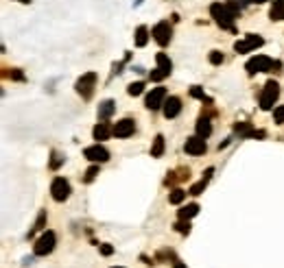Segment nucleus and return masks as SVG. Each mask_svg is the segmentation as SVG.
Returning <instances> with one entry per match:
<instances>
[{
    "label": "nucleus",
    "instance_id": "nucleus-2",
    "mask_svg": "<svg viewBox=\"0 0 284 268\" xmlns=\"http://www.w3.org/2000/svg\"><path fill=\"white\" fill-rule=\"evenodd\" d=\"M245 70L249 74L256 72H282V61H273V59L265 57V55H256L245 63Z\"/></svg>",
    "mask_w": 284,
    "mask_h": 268
},
{
    "label": "nucleus",
    "instance_id": "nucleus-35",
    "mask_svg": "<svg viewBox=\"0 0 284 268\" xmlns=\"http://www.w3.org/2000/svg\"><path fill=\"white\" fill-rule=\"evenodd\" d=\"M212 175H214V168H208V170H206V173H204V179L208 181V179H210V177H212Z\"/></svg>",
    "mask_w": 284,
    "mask_h": 268
},
{
    "label": "nucleus",
    "instance_id": "nucleus-32",
    "mask_svg": "<svg viewBox=\"0 0 284 268\" xmlns=\"http://www.w3.org/2000/svg\"><path fill=\"white\" fill-rule=\"evenodd\" d=\"M273 118H276L278 124H284V105H280V107L273 109Z\"/></svg>",
    "mask_w": 284,
    "mask_h": 268
},
{
    "label": "nucleus",
    "instance_id": "nucleus-12",
    "mask_svg": "<svg viewBox=\"0 0 284 268\" xmlns=\"http://www.w3.org/2000/svg\"><path fill=\"white\" fill-rule=\"evenodd\" d=\"M134 131H136V120L134 118H123V120H118V122L114 124L116 138H129V135H134Z\"/></svg>",
    "mask_w": 284,
    "mask_h": 268
},
{
    "label": "nucleus",
    "instance_id": "nucleus-5",
    "mask_svg": "<svg viewBox=\"0 0 284 268\" xmlns=\"http://www.w3.org/2000/svg\"><path fill=\"white\" fill-rule=\"evenodd\" d=\"M74 88H77V94L81 98L88 100L90 96L94 94V88H96V72H85L81 74V79L74 83Z\"/></svg>",
    "mask_w": 284,
    "mask_h": 268
},
{
    "label": "nucleus",
    "instance_id": "nucleus-26",
    "mask_svg": "<svg viewBox=\"0 0 284 268\" xmlns=\"http://www.w3.org/2000/svg\"><path fill=\"white\" fill-rule=\"evenodd\" d=\"M142 92H144V83H142V81H136V83H131L129 88H127V94L129 96H138Z\"/></svg>",
    "mask_w": 284,
    "mask_h": 268
},
{
    "label": "nucleus",
    "instance_id": "nucleus-34",
    "mask_svg": "<svg viewBox=\"0 0 284 268\" xmlns=\"http://www.w3.org/2000/svg\"><path fill=\"white\" fill-rule=\"evenodd\" d=\"M9 77L16 79V81H22V79H24V74L20 72V70H13V72H9Z\"/></svg>",
    "mask_w": 284,
    "mask_h": 268
},
{
    "label": "nucleus",
    "instance_id": "nucleus-10",
    "mask_svg": "<svg viewBox=\"0 0 284 268\" xmlns=\"http://www.w3.org/2000/svg\"><path fill=\"white\" fill-rule=\"evenodd\" d=\"M83 157L90 159V161H94V164H105V161L109 159V150L105 149L103 144L96 142L94 146H88V149L83 150Z\"/></svg>",
    "mask_w": 284,
    "mask_h": 268
},
{
    "label": "nucleus",
    "instance_id": "nucleus-13",
    "mask_svg": "<svg viewBox=\"0 0 284 268\" xmlns=\"http://www.w3.org/2000/svg\"><path fill=\"white\" fill-rule=\"evenodd\" d=\"M184 150L188 155H204L206 153V140L199 138V135H192V138L186 140Z\"/></svg>",
    "mask_w": 284,
    "mask_h": 268
},
{
    "label": "nucleus",
    "instance_id": "nucleus-29",
    "mask_svg": "<svg viewBox=\"0 0 284 268\" xmlns=\"http://www.w3.org/2000/svg\"><path fill=\"white\" fill-rule=\"evenodd\" d=\"M206 183H208V181H206V179H201L199 183H195V185H192V188L188 190V194H192V196H199L201 192L206 190Z\"/></svg>",
    "mask_w": 284,
    "mask_h": 268
},
{
    "label": "nucleus",
    "instance_id": "nucleus-1",
    "mask_svg": "<svg viewBox=\"0 0 284 268\" xmlns=\"http://www.w3.org/2000/svg\"><path fill=\"white\" fill-rule=\"evenodd\" d=\"M241 9H243V4H238V0H230V2H225V4L214 2L210 7V13L221 29L234 31V22H236L238 13H241Z\"/></svg>",
    "mask_w": 284,
    "mask_h": 268
},
{
    "label": "nucleus",
    "instance_id": "nucleus-11",
    "mask_svg": "<svg viewBox=\"0 0 284 268\" xmlns=\"http://www.w3.org/2000/svg\"><path fill=\"white\" fill-rule=\"evenodd\" d=\"M164 103H166V89L164 88H153L149 94H146V100H144L146 109H151V111L164 107Z\"/></svg>",
    "mask_w": 284,
    "mask_h": 268
},
{
    "label": "nucleus",
    "instance_id": "nucleus-18",
    "mask_svg": "<svg viewBox=\"0 0 284 268\" xmlns=\"http://www.w3.org/2000/svg\"><path fill=\"white\" fill-rule=\"evenodd\" d=\"M269 16H271V20H276V22L284 20V0H273L271 9H269Z\"/></svg>",
    "mask_w": 284,
    "mask_h": 268
},
{
    "label": "nucleus",
    "instance_id": "nucleus-24",
    "mask_svg": "<svg viewBox=\"0 0 284 268\" xmlns=\"http://www.w3.org/2000/svg\"><path fill=\"white\" fill-rule=\"evenodd\" d=\"M64 159H66V157H64L62 153H59V150H53V153H50V168L57 170L59 166L64 164Z\"/></svg>",
    "mask_w": 284,
    "mask_h": 268
},
{
    "label": "nucleus",
    "instance_id": "nucleus-3",
    "mask_svg": "<svg viewBox=\"0 0 284 268\" xmlns=\"http://www.w3.org/2000/svg\"><path fill=\"white\" fill-rule=\"evenodd\" d=\"M278 96H280V85H278L276 81H267L262 92H260V98H258L260 100V109L269 111L273 107V103L278 100Z\"/></svg>",
    "mask_w": 284,
    "mask_h": 268
},
{
    "label": "nucleus",
    "instance_id": "nucleus-31",
    "mask_svg": "<svg viewBox=\"0 0 284 268\" xmlns=\"http://www.w3.org/2000/svg\"><path fill=\"white\" fill-rule=\"evenodd\" d=\"M175 231H179V234H188V231H190V222L179 218V222H175Z\"/></svg>",
    "mask_w": 284,
    "mask_h": 268
},
{
    "label": "nucleus",
    "instance_id": "nucleus-37",
    "mask_svg": "<svg viewBox=\"0 0 284 268\" xmlns=\"http://www.w3.org/2000/svg\"><path fill=\"white\" fill-rule=\"evenodd\" d=\"M247 2H256V4H262V2H267V0H247Z\"/></svg>",
    "mask_w": 284,
    "mask_h": 268
},
{
    "label": "nucleus",
    "instance_id": "nucleus-38",
    "mask_svg": "<svg viewBox=\"0 0 284 268\" xmlns=\"http://www.w3.org/2000/svg\"><path fill=\"white\" fill-rule=\"evenodd\" d=\"M20 2H31V0H20Z\"/></svg>",
    "mask_w": 284,
    "mask_h": 268
},
{
    "label": "nucleus",
    "instance_id": "nucleus-21",
    "mask_svg": "<svg viewBox=\"0 0 284 268\" xmlns=\"http://www.w3.org/2000/svg\"><path fill=\"white\" fill-rule=\"evenodd\" d=\"M146 42H149V29L138 27L136 29V46L142 48V46H146Z\"/></svg>",
    "mask_w": 284,
    "mask_h": 268
},
{
    "label": "nucleus",
    "instance_id": "nucleus-20",
    "mask_svg": "<svg viewBox=\"0 0 284 268\" xmlns=\"http://www.w3.org/2000/svg\"><path fill=\"white\" fill-rule=\"evenodd\" d=\"M199 214V205L197 203H188L186 207H181L179 209V218L181 220H188V218H192V216H197Z\"/></svg>",
    "mask_w": 284,
    "mask_h": 268
},
{
    "label": "nucleus",
    "instance_id": "nucleus-16",
    "mask_svg": "<svg viewBox=\"0 0 284 268\" xmlns=\"http://www.w3.org/2000/svg\"><path fill=\"white\" fill-rule=\"evenodd\" d=\"M111 133H114V129H111L107 122H99V124H96L94 129H92V135H94L96 142H103V140H107Z\"/></svg>",
    "mask_w": 284,
    "mask_h": 268
},
{
    "label": "nucleus",
    "instance_id": "nucleus-14",
    "mask_svg": "<svg viewBox=\"0 0 284 268\" xmlns=\"http://www.w3.org/2000/svg\"><path fill=\"white\" fill-rule=\"evenodd\" d=\"M234 133H238V138H265V131H256L249 122H236Z\"/></svg>",
    "mask_w": 284,
    "mask_h": 268
},
{
    "label": "nucleus",
    "instance_id": "nucleus-4",
    "mask_svg": "<svg viewBox=\"0 0 284 268\" xmlns=\"http://www.w3.org/2000/svg\"><path fill=\"white\" fill-rule=\"evenodd\" d=\"M55 244H57V238H55V231H44L42 236L35 240L33 244V253L35 255H48L50 251L55 249Z\"/></svg>",
    "mask_w": 284,
    "mask_h": 268
},
{
    "label": "nucleus",
    "instance_id": "nucleus-17",
    "mask_svg": "<svg viewBox=\"0 0 284 268\" xmlns=\"http://www.w3.org/2000/svg\"><path fill=\"white\" fill-rule=\"evenodd\" d=\"M114 111H116V103H114V100H103V103L99 105V120H101V122H105V120H107Z\"/></svg>",
    "mask_w": 284,
    "mask_h": 268
},
{
    "label": "nucleus",
    "instance_id": "nucleus-22",
    "mask_svg": "<svg viewBox=\"0 0 284 268\" xmlns=\"http://www.w3.org/2000/svg\"><path fill=\"white\" fill-rule=\"evenodd\" d=\"M164 153V135H155L153 146H151V157H162Z\"/></svg>",
    "mask_w": 284,
    "mask_h": 268
},
{
    "label": "nucleus",
    "instance_id": "nucleus-23",
    "mask_svg": "<svg viewBox=\"0 0 284 268\" xmlns=\"http://www.w3.org/2000/svg\"><path fill=\"white\" fill-rule=\"evenodd\" d=\"M44 225H46V209H42V211H39L37 220H35L33 229H31V231H29V236H33V234H35V231H42V229H44Z\"/></svg>",
    "mask_w": 284,
    "mask_h": 268
},
{
    "label": "nucleus",
    "instance_id": "nucleus-9",
    "mask_svg": "<svg viewBox=\"0 0 284 268\" xmlns=\"http://www.w3.org/2000/svg\"><path fill=\"white\" fill-rule=\"evenodd\" d=\"M151 35H153V39L160 46H166V44L171 42V37H173V29H171V24L166 22V20H162V22H158L151 29Z\"/></svg>",
    "mask_w": 284,
    "mask_h": 268
},
{
    "label": "nucleus",
    "instance_id": "nucleus-8",
    "mask_svg": "<svg viewBox=\"0 0 284 268\" xmlns=\"http://www.w3.org/2000/svg\"><path fill=\"white\" fill-rule=\"evenodd\" d=\"M262 44H265V39L260 37V35H245V39H241V42H236L234 44V50L238 55H243V53H251V50H256V48H260Z\"/></svg>",
    "mask_w": 284,
    "mask_h": 268
},
{
    "label": "nucleus",
    "instance_id": "nucleus-6",
    "mask_svg": "<svg viewBox=\"0 0 284 268\" xmlns=\"http://www.w3.org/2000/svg\"><path fill=\"white\" fill-rule=\"evenodd\" d=\"M155 61H158V68L151 70L149 79H151V81H162V79H166V77L171 74V70H173V63H171V59L166 57L164 53H158V55H155Z\"/></svg>",
    "mask_w": 284,
    "mask_h": 268
},
{
    "label": "nucleus",
    "instance_id": "nucleus-36",
    "mask_svg": "<svg viewBox=\"0 0 284 268\" xmlns=\"http://www.w3.org/2000/svg\"><path fill=\"white\" fill-rule=\"evenodd\" d=\"M173 268H186V264H181V262H173Z\"/></svg>",
    "mask_w": 284,
    "mask_h": 268
},
{
    "label": "nucleus",
    "instance_id": "nucleus-27",
    "mask_svg": "<svg viewBox=\"0 0 284 268\" xmlns=\"http://www.w3.org/2000/svg\"><path fill=\"white\" fill-rule=\"evenodd\" d=\"M99 175V164H94V166H90L88 170H85V177H83V181L85 183H90V181H94V177Z\"/></svg>",
    "mask_w": 284,
    "mask_h": 268
},
{
    "label": "nucleus",
    "instance_id": "nucleus-39",
    "mask_svg": "<svg viewBox=\"0 0 284 268\" xmlns=\"http://www.w3.org/2000/svg\"><path fill=\"white\" fill-rule=\"evenodd\" d=\"M111 268H123V266H111Z\"/></svg>",
    "mask_w": 284,
    "mask_h": 268
},
{
    "label": "nucleus",
    "instance_id": "nucleus-25",
    "mask_svg": "<svg viewBox=\"0 0 284 268\" xmlns=\"http://www.w3.org/2000/svg\"><path fill=\"white\" fill-rule=\"evenodd\" d=\"M184 199H186V192H184V190H179V188H175L173 192H171V196H169V201H171L173 205H179Z\"/></svg>",
    "mask_w": 284,
    "mask_h": 268
},
{
    "label": "nucleus",
    "instance_id": "nucleus-30",
    "mask_svg": "<svg viewBox=\"0 0 284 268\" xmlns=\"http://www.w3.org/2000/svg\"><path fill=\"white\" fill-rule=\"evenodd\" d=\"M223 61H225L223 53H219V50H212V53H210V63H212V65H221Z\"/></svg>",
    "mask_w": 284,
    "mask_h": 268
},
{
    "label": "nucleus",
    "instance_id": "nucleus-33",
    "mask_svg": "<svg viewBox=\"0 0 284 268\" xmlns=\"http://www.w3.org/2000/svg\"><path fill=\"white\" fill-rule=\"evenodd\" d=\"M99 251H101V255H111V253H114V246H111V244H101Z\"/></svg>",
    "mask_w": 284,
    "mask_h": 268
},
{
    "label": "nucleus",
    "instance_id": "nucleus-19",
    "mask_svg": "<svg viewBox=\"0 0 284 268\" xmlns=\"http://www.w3.org/2000/svg\"><path fill=\"white\" fill-rule=\"evenodd\" d=\"M210 133H212L210 120H208V118H199V120H197V135L206 140V138H210Z\"/></svg>",
    "mask_w": 284,
    "mask_h": 268
},
{
    "label": "nucleus",
    "instance_id": "nucleus-7",
    "mask_svg": "<svg viewBox=\"0 0 284 268\" xmlns=\"http://www.w3.org/2000/svg\"><path fill=\"white\" fill-rule=\"evenodd\" d=\"M50 196H53L57 203H64L70 196V183L64 177H55L53 179V183H50Z\"/></svg>",
    "mask_w": 284,
    "mask_h": 268
},
{
    "label": "nucleus",
    "instance_id": "nucleus-28",
    "mask_svg": "<svg viewBox=\"0 0 284 268\" xmlns=\"http://www.w3.org/2000/svg\"><path fill=\"white\" fill-rule=\"evenodd\" d=\"M190 96H192V98L206 100V103H212V100H210V98H208V96L204 94V89H201V88H197V85H195V88H190Z\"/></svg>",
    "mask_w": 284,
    "mask_h": 268
},
{
    "label": "nucleus",
    "instance_id": "nucleus-15",
    "mask_svg": "<svg viewBox=\"0 0 284 268\" xmlns=\"http://www.w3.org/2000/svg\"><path fill=\"white\" fill-rule=\"evenodd\" d=\"M162 111H164L166 118H175V116L181 111V100L177 98V96H169L166 103H164V107H162Z\"/></svg>",
    "mask_w": 284,
    "mask_h": 268
}]
</instances>
